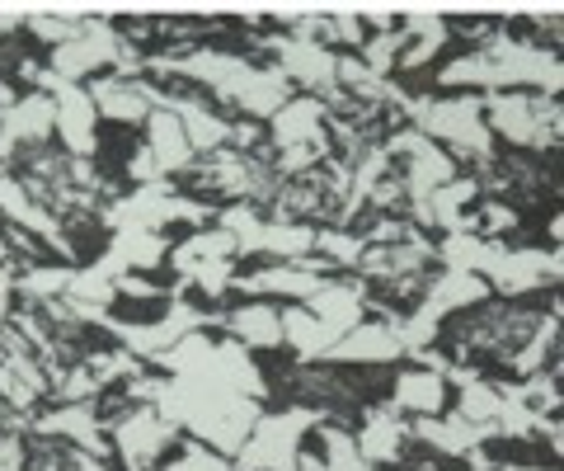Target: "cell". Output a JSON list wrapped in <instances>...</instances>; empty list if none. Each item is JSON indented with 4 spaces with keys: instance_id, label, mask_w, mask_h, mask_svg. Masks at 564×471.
I'll list each match as a JSON object with an SVG mask.
<instances>
[{
    "instance_id": "obj_1",
    "label": "cell",
    "mask_w": 564,
    "mask_h": 471,
    "mask_svg": "<svg viewBox=\"0 0 564 471\" xmlns=\"http://www.w3.org/2000/svg\"><path fill=\"white\" fill-rule=\"evenodd\" d=\"M109 443L122 471H155L170 448L184 443V429L170 425L155 406H137L109 429Z\"/></svg>"
},
{
    "instance_id": "obj_2",
    "label": "cell",
    "mask_w": 564,
    "mask_h": 471,
    "mask_svg": "<svg viewBox=\"0 0 564 471\" xmlns=\"http://www.w3.org/2000/svg\"><path fill=\"white\" fill-rule=\"evenodd\" d=\"M564 274V255L560 246L541 250V246H503L499 265L489 269V292H499L503 302H532L536 292H551Z\"/></svg>"
},
{
    "instance_id": "obj_3",
    "label": "cell",
    "mask_w": 564,
    "mask_h": 471,
    "mask_svg": "<svg viewBox=\"0 0 564 471\" xmlns=\"http://www.w3.org/2000/svg\"><path fill=\"white\" fill-rule=\"evenodd\" d=\"M404 358V344L400 335L386 321L367 317L362 325H352L348 335H339L325 349V368H391V363Z\"/></svg>"
},
{
    "instance_id": "obj_4",
    "label": "cell",
    "mask_w": 564,
    "mask_h": 471,
    "mask_svg": "<svg viewBox=\"0 0 564 471\" xmlns=\"http://www.w3.org/2000/svg\"><path fill=\"white\" fill-rule=\"evenodd\" d=\"M85 90H90L99 118H113V124H128V128H141L151 118V109H161V85H151L147 76L122 81L113 72H104L85 85Z\"/></svg>"
},
{
    "instance_id": "obj_5",
    "label": "cell",
    "mask_w": 564,
    "mask_h": 471,
    "mask_svg": "<svg viewBox=\"0 0 564 471\" xmlns=\"http://www.w3.org/2000/svg\"><path fill=\"white\" fill-rule=\"evenodd\" d=\"M95 265L122 278V274H155L161 265H170V240L165 232H147V226H122V232L109 236V246L99 250Z\"/></svg>"
},
{
    "instance_id": "obj_6",
    "label": "cell",
    "mask_w": 564,
    "mask_h": 471,
    "mask_svg": "<svg viewBox=\"0 0 564 471\" xmlns=\"http://www.w3.org/2000/svg\"><path fill=\"white\" fill-rule=\"evenodd\" d=\"M57 147L76 161H95L99 156V109L85 85H62L57 95Z\"/></svg>"
},
{
    "instance_id": "obj_7",
    "label": "cell",
    "mask_w": 564,
    "mask_h": 471,
    "mask_svg": "<svg viewBox=\"0 0 564 471\" xmlns=\"http://www.w3.org/2000/svg\"><path fill=\"white\" fill-rule=\"evenodd\" d=\"M352 443H358L367 467H400V458L410 452V420L391 406H367L362 425L352 429Z\"/></svg>"
},
{
    "instance_id": "obj_8",
    "label": "cell",
    "mask_w": 564,
    "mask_h": 471,
    "mask_svg": "<svg viewBox=\"0 0 564 471\" xmlns=\"http://www.w3.org/2000/svg\"><path fill=\"white\" fill-rule=\"evenodd\" d=\"M329 283V278L321 274H306L302 265H263L254 274H236V292H245V298H254V302H311L315 292H321Z\"/></svg>"
},
{
    "instance_id": "obj_9",
    "label": "cell",
    "mask_w": 564,
    "mask_h": 471,
    "mask_svg": "<svg viewBox=\"0 0 564 471\" xmlns=\"http://www.w3.org/2000/svg\"><path fill=\"white\" fill-rule=\"evenodd\" d=\"M269 147H325L329 151V137H325V104L315 95H292L282 109L269 118Z\"/></svg>"
},
{
    "instance_id": "obj_10",
    "label": "cell",
    "mask_w": 564,
    "mask_h": 471,
    "mask_svg": "<svg viewBox=\"0 0 564 471\" xmlns=\"http://www.w3.org/2000/svg\"><path fill=\"white\" fill-rule=\"evenodd\" d=\"M362 288H367V283H362L358 274H348V283H334V278H329V283L315 292L311 302H302V307L325 325V335H329V340H339V335H348L352 325H362V321H367Z\"/></svg>"
},
{
    "instance_id": "obj_11",
    "label": "cell",
    "mask_w": 564,
    "mask_h": 471,
    "mask_svg": "<svg viewBox=\"0 0 564 471\" xmlns=\"http://www.w3.org/2000/svg\"><path fill=\"white\" fill-rule=\"evenodd\" d=\"M296 95V85L278 72V66H250V72L240 76L236 95H231V109H240L250 124H269V118L282 109Z\"/></svg>"
},
{
    "instance_id": "obj_12",
    "label": "cell",
    "mask_w": 564,
    "mask_h": 471,
    "mask_svg": "<svg viewBox=\"0 0 564 471\" xmlns=\"http://www.w3.org/2000/svg\"><path fill=\"white\" fill-rule=\"evenodd\" d=\"M141 147L155 156V165H161L165 180H180V174L198 161L188 147V137H184L180 114H170V109H151V118L141 124Z\"/></svg>"
},
{
    "instance_id": "obj_13",
    "label": "cell",
    "mask_w": 564,
    "mask_h": 471,
    "mask_svg": "<svg viewBox=\"0 0 564 471\" xmlns=\"http://www.w3.org/2000/svg\"><path fill=\"white\" fill-rule=\"evenodd\" d=\"M0 132H6L14 147H47L52 137H57V99L24 90L14 109L0 114Z\"/></svg>"
},
{
    "instance_id": "obj_14",
    "label": "cell",
    "mask_w": 564,
    "mask_h": 471,
    "mask_svg": "<svg viewBox=\"0 0 564 471\" xmlns=\"http://www.w3.org/2000/svg\"><path fill=\"white\" fill-rule=\"evenodd\" d=\"M489 302V283L480 274H462V269H437L429 278V288H423V307L433 311L437 321L447 317H462V311Z\"/></svg>"
},
{
    "instance_id": "obj_15",
    "label": "cell",
    "mask_w": 564,
    "mask_h": 471,
    "mask_svg": "<svg viewBox=\"0 0 564 471\" xmlns=\"http://www.w3.org/2000/svg\"><path fill=\"white\" fill-rule=\"evenodd\" d=\"M404 420H419V415H443L447 410V382L429 373V368H400L391 377V400H386Z\"/></svg>"
},
{
    "instance_id": "obj_16",
    "label": "cell",
    "mask_w": 564,
    "mask_h": 471,
    "mask_svg": "<svg viewBox=\"0 0 564 471\" xmlns=\"http://www.w3.org/2000/svg\"><path fill=\"white\" fill-rule=\"evenodd\" d=\"M226 335L236 344H245L254 354V349H282V321H278V307L273 302H240L226 311Z\"/></svg>"
},
{
    "instance_id": "obj_17",
    "label": "cell",
    "mask_w": 564,
    "mask_h": 471,
    "mask_svg": "<svg viewBox=\"0 0 564 471\" xmlns=\"http://www.w3.org/2000/svg\"><path fill=\"white\" fill-rule=\"evenodd\" d=\"M278 321H282V349H292L296 363H321L325 349L334 344V340L325 335V325L315 321L302 302L278 307Z\"/></svg>"
},
{
    "instance_id": "obj_18",
    "label": "cell",
    "mask_w": 564,
    "mask_h": 471,
    "mask_svg": "<svg viewBox=\"0 0 564 471\" xmlns=\"http://www.w3.org/2000/svg\"><path fill=\"white\" fill-rule=\"evenodd\" d=\"M212 354H217V340L207 330H193V335H180L170 349H161L155 358H147V368H161L165 377H188V373H203Z\"/></svg>"
},
{
    "instance_id": "obj_19",
    "label": "cell",
    "mask_w": 564,
    "mask_h": 471,
    "mask_svg": "<svg viewBox=\"0 0 564 471\" xmlns=\"http://www.w3.org/2000/svg\"><path fill=\"white\" fill-rule=\"evenodd\" d=\"M70 265H29L14 274V292H20L24 302L33 307H43V302H62L66 298V288H70Z\"/></svg>"
},
{
    "instance_id": "obj_20",
    "label": "cell",
    "mask_w": 564,
    "mask_h": 471,
    "mask_svg": "<svg viewBox=\"0 0 564 471\" xmlns=\"http://www.w3.org/2000/svg\"><path fill=\"white\" fill-rule=\"evenodd\" d=\"M503 410V392L494 377H475L466 382V387H456V415L470 425H494Z\"/></svg>"
},
{
    "instance_id": "obj_21",
    "label": "cell",
    "mask_w": 564,
    "mask_h": 471,
    "mask_svg": "<svg viewBox=\"0 0 564 471\" xmlns=\"http://www.w3.org/2000/svg\"><path fill=\"white\" fill-rule=\"evenodd\" d=\"M362 236L358 232H344V226H315V255L329 259L334 274H358V259H362Z\"/></svg>"
},
{
    "instance_id": "obj_22",
    "label": "cell",
    "mask_w": 564,
    "mask_h": 471,
    "mask_svg": "<svg viewBox=\"0 0 564 471\" xmlns=\"http://www.w3.org/2000/svg\"><path fill=\"white\" fill-rule=\"evenodd\" d=\"M66 302H76V307H99V311H109L118 302V283L109 274H104L99 265H80L76 274H70V288H66Z\"/></svg>"
},
{
    "instance_id": "obj_23",
    "label": "cell",
    "mask_w": 564,
    "mask_h": 471,
    "mask_svg": "<svg viewBox=\"0 0 564 471\" xmlns=\"http://www.w3.org/2000/svg\"><path fill=\"white\" fill-rule=\"evenodd\" d=\"M410 43L404 39V33L395 29V33H372V39H367L362 47H358V62L367 66V72H372L377 81H391L395 76V62H400V47Z\"/></svg>"
},
{
    "instance_id": "obj_24",
    "label": "cell",
    "mask_w": 564,
    "mask_h": 471,
    "mask_svg": "<svg viewBox=\"0 0 564 471\" xmlns=\"http://www.w3.org/2000/svg\"><path fill=\"white\" fill-rule=\"evenodd\" d=\"M321 43L334 52V43L339 47H352L358 52L367 43V29L358 20V10H325V29H321Z\"/></svg>"
},
{
    "instance_id": "obj_25",
    "label": "cell",
    "mask_w": 564,
    "mask_h": 471,
    "mask_svg": "<svg viewBox=\"0 0 564 471\" xmlns=\"http://www.w3.org/2000/svg\"><path fill=\"white\" fill-rule=\"evenodd\" d=\"M161 471H236V462L221 458V452H212L198 439H184L180 452H174V462H165Z\"/></svg>"
},
{
    "instance_id": "obj_26",
    "label": "cell",
    "mask_w": 564,
    "mask_h": 471,
    "mask_svg": "<svg viewBox=\"0 0 564 471\" xmlns=\"http://www.w3.org/2000/svg\"><path fill=\"white\" fill-rule=\"evenodd\" d=\"M452 39V29L447 33H433V39H410L400 47V62H395V72H423L437 52H443V43Z\"/></svg>"
},
{
    "instance_id": "obj_27",
    "label": "cell",
    "mask_w": 564,
    "mask_h": 471,
    "mask_svg": "<svg viewBox=\"0 0 564 471\" xmlns=\"http://www.w3.org/2000/svg\"><path fill=\"white\" fill-rule=\"evenodd\" d=\"M113 283H118V298L122 302H174L170 288L165 283H151L147 274H122V278H113Z\"/></svg>"
},
{
    "instance_id": "obj_28",
    "label": "cell",
    "mask_w": 564,
    "mask_h": 471,
    "mask_svg": "<svg viewBox=\"0 0 564 471\" xmlns=\"http://www.w3.org/2000/svg\"><path fill=\"white\" fill-rule=\"evenodd\" d=\"M122 174H128V180L141 189V184H155V180H165V174H161V165H155V156L147 151V147H137L132 156H128V161H122Z\"/></svg>"
},
{
    "instance_id": "obj_29",
    "label": "cell",
    "mask_w": 564,
    "mask_h": 471,
    "mask_svg": "<svg viewBox=\"0 0 564 471\" xmlns=\"http://www.w3.org/2000/svg\"><path fill=\"white\" fill-rule=\"evenodd\" d=\"M66 471H113L104 458H90V452H80V448H66Z\"/></svg>"
},
{
    "instance_id": "obj_30",
    "label": "cell",
    "mask_w": 564,
    "mask_h": 471,
    "mask_svg": "<svg viewBox=\"0 0 564 471\" xmlns=\"http://www.w3.org/2000/svg\"><path fill=\"white\" fill-rule=\"evenodd\" d=\"M10 302H14V274H10V269H0V330L10 325V311H14Z\"/></svg>"
},
{
    "instance_id": "obj_31",
    "label": "cell",
    "mask_w": 564,
    "mask_h": 471,
    "mask_svg": "<svg viewBox=\"0 0 564 471\" xmlns=\"http://www.w3.org/2000/svg\"><path fill=\"white\" fill-rule=\"evenodd\" d=\"M545 236H551V246H560V236H564V222H560V213L545 222Z\"/></svg>"
},
{
    "instance_id": "obj_32",
    "label": "cell",
    "mask_w": 564,
    "mask_h": 471,
    "mask_svg": "<svg viewBox=\"0 0 564 471\" xmlns=\"http://www.w3.org/2000/svg\"><path fill=\"white\" fill-rule=\"evenodd\" d=\"M499 471H555V467H513V462H499Z\"/></svg>"
}]
</instances>
